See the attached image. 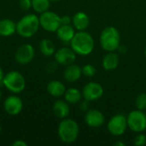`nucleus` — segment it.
Wrapping results in <instances>:
<instances>
[{
	"label": "nucleus",
	"instance_id": "nucleus-36",
	"mask_svg": "<svg viewBox=\"0 0 146 146\" xmlns=\"http://www.w3.org/2000/svg\"><path fill=\"white\" fill-rule=\"evenodd\" d=\"M145 57H146V47H145Z\"/></svg>",
	"mask_w": 146,
	"mask_h": 146
},
{
	"label": "nucleus",
	"instance_id": "nucleus-22",
	"mask_svg": "<svg viewBox=\"0 0 146 146\" xmlns=\"http://www.w3.org/2000/svg\"><path fill=\"white\" fill-rule=\"evenodd\" d=\"M39 50L44 56H51L56 52V46L50 39L44 38L39 43Z\"/></svg>",
	"mask_w": 146,
	"mask_h": 146
},
{
	"label": "nucleus",
	"instance_id": "nucleus-1",
	"mask_svg": "<svg viewBox=\"0 0 146 146\" xmlns=\"http://www.w3.org/2000/svg\"><path fill=\"white\" fill-rule=\"evenodd\" d=\"M70 45L76 55L87 56L93 51L95 42L89 33L86 31H78L70 41Z\"/></svg>",
	"mask_w": 146,
	"mask_h": 146
},
{
	"label": "nucleus",
	"instance_id": "nucleus-16",
	"mask_svg": "<svg viewBox=\"0 0 146 146\" xmlns=\"http://www.w3.org/2000/svg\"><path fill=\"white\" fill-rule=\"evenodd\" d=\"M72 23L74 27L78 31H85L89 24H90V18L85 12H77L72 18Z\"/></svg>",
	"mask_w": 146,
	"mask_h": 146
},
{
	"label": "nucleus",
	"instance_id": "nucleus-35",
	"mask_svg": "<svg viewBox=\"0 0 146 146\" xmlns=\"http://www.w3.org/2000/svg\"><path fill=\"white\" fill-rule=\"evenodd\" d=\"M2 98V91H1V86H0V100Z\"/></svg>",
	"mask_w": 146,
	"mask_h": 146
},
{
	"label": "nucleus",
	"instance_id": "nucleus-7",
	"mask_svg": "<svg viewBox=\"0 0 146 146\" xmlns=\"http://www.w3.org/2000/svg\"><path fill=\"white\" fill-rule=\"evenodd\" d=\"M127 121L128 127L134 133H143L146 130V115L143 110L131 111L127 117Z\"/></svg>",
	"mask_w": 146,
	"mask_h": 146
},
{
	"label": "nucleus",
	"instance_id": "nucleus-28",
	"mask_svg": "<svg viewBox=\"0 0 146 146\" xmlns=\"http://www.w3.org/2000/svg\"><path fill=\"white\" fill-rule=\"evenodd\" d=\"M57 65L58 63L55 61V62H50L47 67H46V70L49 72V73H53L56 71V69L57 68Z\"/></svg>",
	"mask_w": 146,
	"mask_h": 146
},
{
	"label": "nucleus",
	"instance_id": "nucleus-2",
	"mask_svg": "<svg viewBox=\"0 0 146 146\" xmlns=\"http://www.w3.org/2000/svg\"><path fill=\"white\" fill-rule=\"evenodd\" d=\"M39 27V18L35 14H27L16 22V33L24 38L33 37Z\"/></svg>",
	"mask_w": 146,
	"mask_h": 146
},
{
	"label": "nucleus",
	"instance_id": "nucleus-33",
	"mask_svg": "<svg viewBox=\"0 0 146 146\" xmlns=\"http://www.w3.org/2000/svg\"><path fill=\"white\" fill-rule=\"evenodd\" d=\"M115 146H125V143H123V142H121V141H117V142H115Z\"/></svg>",
	"mask_w": 146,
	"mask_h": 146
},
{
	"label": "nucleus",
	"instance_id": "nucleus-3",
	"mask_svg": "<svg viewBox=\"0 0 146 146\" xmlns=\"http://www.w3.org/2000/svg\"><path fill=\"white\" fill-rule=\"evenodd\" d=\"M79 124L73 119L64 118L60 121L57 127V134L62 142L65 144L74 143L79 137Z\"/></svg>",
	"mask_w": 146,
	"mask_h": 146
},
{
	"label": "nucleus",
	"instance_id": "nucleus-20",
	"mask_svg": "<svg viewBox=\"0 0 146 146\" xmlns=\"http://www.w3.org/2000/svg\"><path fill=\"white\" fill-rule=\"evenodd\" d=\"M16 33V23L10 19L0 20V36L10 37Z\"/></svg>",
	"mask_w": 146,
	"mask_h": 146
},
{
	"label": "nucleus",
	"instance_id": "nucleus-19",
	"mask_svg": "<svg viewBox=\"0 0 146 146\" xmlns=\"http://www.w3.org/2000/svg\"><path fill=\"white\" fill-rule=\"evenodd\" d=\"M46 90L50 96L55 98H60L64 95L67 89L64 84L60 80H51L47 84Z\"/></svg>",
	"mask_w": 146,
	"mask_h": 146
},
{
	"label": "nucleus",
	"instance_id": "nucleus-31",
	"mask_svg": "<svg viewBox=\"0 0 146 146\" xmlns=\"http://www.w3.org/2000/svg\"><path fill=\"white\" fill-rule=\"evenodd\" d=\"M13 146H27V143L23 141L22 139H17L12 143Z\"/></svg>",
	"mask_w": 146,
	"mask_h": 146
},
{
	"label": "nucleus",
	"instance_id": "nucleus-23",
	"mask_svg": "<svg viewBox=\"0 0 146 146\" xmlns=\"http://www.w3.org/2000/svg\"><path fill=\"white\" fill-rule=\"evenodd\" d=\"M50 6V0H32V8L37 13H44L49 9Z\"/></svg>",
	"mask_w": 146,
	"mask_h": 146
},
{
	"label": "nucleus",
	"instance_id": "nucleus-25",
	"mask_svg": "<svg viewBox=\"0 0 146 146\" xmlns=\"http://www.w3.org/2000/svg\"><path fill=\"white\" fill-rule=\"evenodd\" d=\"M81 69H82V74L86 77H93L97 73L96 68L92 64H86L83 68H81Z\"/></svg>",
	"mask_w": 146,
	"mask_h": 146
},
{
	"label": "nucleus",
	"instance_id": "nucleus-13",
	"mask_svg": "<svg viewBox=\"0 0 146 146\" xmlns=\"http://www.w3.org/2000/svg\"><path fill=\"white\" fill-rule=\"evenodd\" d=\"M105 121L104 114L98 110H88L85 115L86 124L92 128L101 127Z\"/></svg>",
	"mask_w": 146,
	"mask_h": 146
},
{
	"label": "nucleus",
	"instance_id": "nucleus-15",
	"mask_svg": "<svg viewBox=\"0 0 146 146\" xmlns=\"http://www.w3.org/2000/svg\"><path fill=\"white\" fill-rule=\"evenodd\" d=\"M56 36L57 38L64 44H70L73 37L75 34L74 27H72L70 24L68 25H61L59 28L56 30Z\"/></svg>",
	"mask_w": 146,
	"mask_h": 146
},
{
	"label": "nucleus",
	"instance_id": "nucleus-24",
	"mask_svg": "<svg viewBox=\"0 0 146 146\" xmlns=\"http://www.w3.org/2000/svg\"><path fill=\"white\" fill-rule=\"evenodd\" d=\"M135 107L139 110H146V93H140L135 98Z\"/></svg>",
	"mask_w": 146,
	"mask_h": 146
},
{
	"label": "nucleus",
	"instance_id": "nucleus-30",
	"mask_svg": "<svg viewBox=\"0 0 146 146\" xmlns=\"http://www.w3.org/2000/svg\"><path fill=\"white\" fill-rule=\"evenodd\" d=\"M72 22V18L69 15H63L61 17L62 25H68Z\"/></svg>",
	"mask_w": 146,
	"mask_h": 146
},
{
	"label": "nucleus",
	"instance_id": "nucleus-26",
	"mask_svg": "<svg viewBox=\"0 0 146 146\" xmlns=\"http://www.w3.org/2000/svg\"><path fill=\"white\" fill-rule=\"evenodd\" d=\"M134 145L137 146H144L146 145V135L144 133H139L134 138Z\"/></svg>",
	"mask_w": 146,
	"mask_h": 146
},
{
	"label": "nucleus",
	"instance_id": "nucleus-10",
	"mask_svg": "<svg viewBox=\"0 0 146 146\" xmlns=\"http://www.w3.org/2000/svg\"><path fill=\"white\" fill-rule=\"evenodd\" d=\"M82 97L89 102L99 100L104 95V88L98 82H88L82 89Z\"/></svg>",
	"mask_w": 146,
	"mask_h": 146
},
{
	"label": "nucleus",
	"instance_id": "nucleus-29",
	"mask_svg": "<svg viewBox=\"0 0 146 146\" xmlns=\"http://www.w3.org/2000/svg\"><path fill=\"white\" fill-rule=\"evenodd\" d=\"M80 109L81 111L86 112L89 110V101H87L86 99L84 101H82L80 103Z\"/></svg>",
	"mask_w": 146,
	"mask_h": 146
},
{
	"label": "nucleus",
	"instance_id": "nucleus-12",
	"mask_svg": "<svg viewBox=\"0 0 146 146\" xmlns=\"http://www.w3.org/2000/svg\"><path fill=\"white\" fill-rule=\"evenodd\" d=\"M3 109L9 115H17L23 109L22 100L16 95L8 96L3 102Z\"/></svg>",
	"mask_w": 146,
	"mask_h": 146
},
{
	"label": "nucleus",
	"instance_id": "nucleus-8",
	"mask_svg": "<svg viewBox=\"0 0 146 146\" xmlns=\"http://www.w3.org/2000/svg\"><path fill=\"white\" fill-rule=\"evenodd\" d=\"M127 127L128 126L127 117L122 114H117L113 115L107 124L109 133L115 137L123 135L126 133Z\"/></svg>",
	"mask_w": 146,
	"mask_h": 146
},
{
	"label": "nucleus",
	"instance_id": "nucleus-27",
	"mask_svg": "<svg viewBox=\"0 0 146 146\" xmlns=\"http://www.w3.org/2000/svg\"><path fill=\"white\" fill-rule=\"evenodd\" d=\"M19 6L22 10L27 11L32 8V0H19Z\"/></svg>",
	"mask_w": 146,
	"mask_h": 146
},
{
	"label": "nucleus",
	"instance_id": "nucleus-6",
	"mask_svg": "<svg viewBox=\"0 0 146 146\" xmlns=\"http://www.w3.org/2000/svg\"><path fill=\"white\" fill-rule=\"evenodd\" d=\"M38 18L40 27L49 33H56L59 27L62 25L61 16L53 11L47 10L44 13H41Z\"/></svg>",
	"mask_w": 146,
	"mask_h": 146
},
{
	"label": "nucleus",
	"instance_id": "nucleus-18",
	"mask_svg": "<svg viewBox=\"0 0 146 146\" xmlns=\"http://www.w3.org/2000/svg\"><path fill=\"white\" fill-rule=\"evenodd\" d=\"M52 110L54 115L59 119L67 118L70 113V108L68 103L66 102L65 100H61V99L56 100L53 104Z\"/></svg>",
	"mask_w": 146,
	"mask_h": 146
},
{
	"label": "nucleus",
	"instance_id": "nucleus-11",
	"mask_svg": "<svg viewBox=\"0 0 146 146\" xmlns=\"http://www.w3.org/2000/svg\"><path fill=\"white\" fill-rule=\"evenodd\" d=\"M55 61L62 66H68L74 63L76 53L69 47H62L55 52Z\"/></svg>",
	"mask_w": 146,
	"mask_h": 146
},
{
	"label": "nucleus",
	"instance_id": "nucleus-21",
	"mask_svg": "<svg viewBox=\"0 0 146 146\" xmlns=\"http://www.w3.org/2000/svg\"><path fill=\"white\" fill-rule=\"evenodd\" d=\"M63 96H64V99L66 102L71 104H75L80 102L82 98V92L77 88L71 87L66 90Z\"/></svg>",
	"mask_w": 146,
	"mask_h": 146
},
{
	"label": "nucleus",
	"instance_id": "nucleus-9",
	"mask_svg": "<svg viewBox=\"0 0 146 146\" xmlns=\"http://www.w3.org/2000/svg\"><path fill=\"white\" fill-rule=\"evenodd\" d=\"M35 56V50L32 44H24L19 46L15 53V59L16 62L21 65H27L30 63Z\"/></svg>",
	"mask_w": 146,
	"mask_h": 146
},
{
	"label": "nucleus",
	"instance_id": "nucleus-17",
	"mask_svg": "<svg viewBox=\"0 0 146 146\" xmlns=\"http://www.w3.org/2000/svg\"><path fill=\"white\" fill-rule=\"evenodd\" d=\"M119 56L115 51L107 52L102 60V66L106 71H112L115 69L119 65Z\"/></svg>",
	"mask_w": 146,
	"mask_h": 146
},
{
	"label": "nucleus",
	"instance_id": "nucleus-14",
	"mask_svg": "<svg viewBox=\"0 0 146 146\" xmlns=\"http://www.w3.org/2000/svg\"><path fill=\"white\" fill-rule=\"evenodd\" d=\"M81 75H82L81 68L74 63L66 66V68L63 72V77L68 82H75L79 80Z\"/></svg>",
	"mask_w": 146,
	"mask_h": 146
},
{
	"label": "nucleus",
	"instance_id": "nucleus-4",
	"mask_svg": "<svg viewBox=\"0 0 146 146\" xmlns=\"http://www.w3.org/2000/svg\"><path fill=\"white\" fill-rule=\"evenodd\" d=\"M99 42L102 49L107 52L118 50L121 43L120 33L115 27H107L100 33Z\"/></svg>",
	"mask_w": 146,
	"mask_h": 146
},
{
	"label": "nucleus",
	"instance_id": "nucleus-5",
	"mask_svg": "<svg viewBox=\"0 0 146 146\" xmlns=\"http://www.w3.org/2000/svg\"><path fill=\"white\" fill-rule=\"evenodd\" d=\"M3 86L9 92L14 94H19L26 88V80L20 72L12 70L4 75Z\"/></svg>",
	"mask_w": 146,
	"mask_h": 146
},
{
	"label": "nucleus",
	"instance_id": "nucleus-32",
	"mask_svg": "<svg viewBox=\"0 0 146 146\" xmlns=\"http://www.w3.org/2000/svg\"><path fill=\"white\" fill-rule=\"evenodd\" d=\"M4 75H5V74H4V73H3V68L0 67V86H3Z\"/></svg>",
	"mask_w": 146,
	"mask_h": 146
},
{
	"label": "nucleus",
	"instance_id": "nucleus-34",
	"mask_svg": "<svg viewBox=\"0 0 146 146\" xmlns=\"http://www.w3.org/2000/svg\"><path fill=\"white\" fill-rule=\"evenodd\" d=\"M50 2H52V3H57V2H59V1H61V0H50Z\"/></svg>",
	"mask_w": 146,
	"mask_h": 146
}]
</instances>
